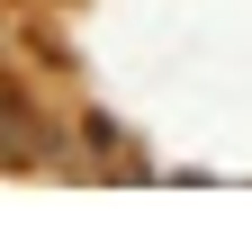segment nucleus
<instances>
[{
	"mask_svg": "<svg viewBox=\"0 0 252 234\" xmlns=\"http://www.w3.org/2000/svg\"><path fill=\"white\" fill-rule=\"evenodd\" d=\"M36 144H45V126L27 117V108H18L9 90H0V153H36Z\"/></svg>",
	"mask_w": 252,
	"mask_h": 234,
	"instance_id": "nucleus-1",
	"label": "nucleus"
}]
</instances>
